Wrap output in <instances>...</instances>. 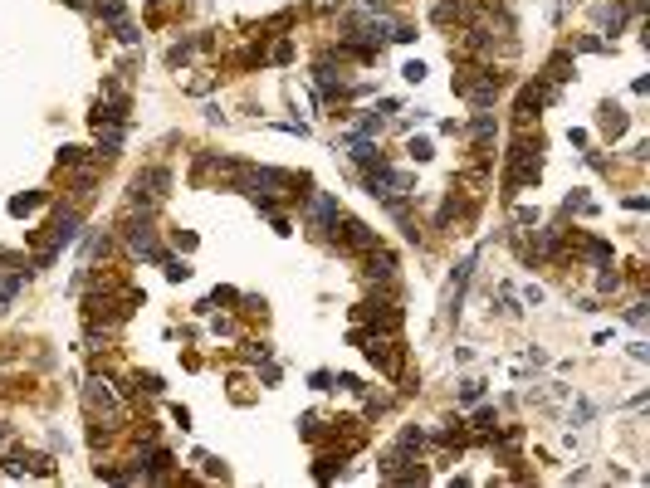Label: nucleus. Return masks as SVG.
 Returning <instances> with one entry per match:
<instances>
[{"label":"nucleus","instance_id":"nucleus-1","mask_svg":"<svg viewBox=\"0 0 650 488\" xmlns=\"http://www.w3.org/2000/svg\"><path fill=\"white\" fill-rule=\"evenodd\" d=\"M352 157H357V161H377V147H372V142H357Z\"/></svg>","mask_w":650,"mask_h":488},{"label":"nucleus","instance_id":"nucleus-2","mask_svg":"<svg viewBox=\"0 0 650 488\" xmlns=\"http://www.w3.org/2000/svg\"><path fill=\"white\" fill-rule=\"evenodd\" d=\"M401 74H406V79H411V84H421V79H426V64H406V69H401Z\"/></svg>","mask_w":650,"mask_h":488}]
</instances>
